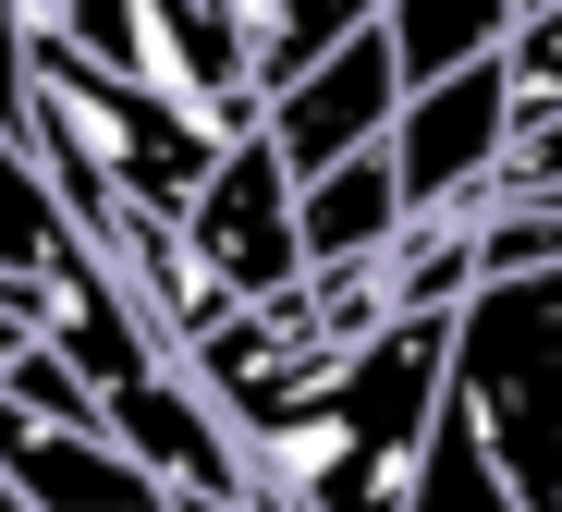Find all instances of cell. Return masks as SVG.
<instances>
[{"mask_svg":"<svg viewBox=\"0 0 562 512\" xmlns=\"http://www.w3.org/2000/svg\"><path fill=\"white\" fill-rule=\"evenodd\" d=\"M257 111H209V98H171L123 61H99L86 37L37 25V98H25V135L49 159V183L86 208V232L111 244V220H196L209 171L233 159Z\"/></svg>","mask_w":562,"mask_h":512,"instance_id":"6da1fadb","label":"cell"},{"mask_svg":"<svg viewBox=\"0 0 562 512\" xmlns=\"http://www.w3.org/2000/svg\"><path fill=\"white\" fill-rule=\"evenodd\" d=\"M452 342H464V305H404L380 342H355V366L306 416L257 440L269 512H416V476H428L440 416L464 390Z\"/></svg>","mask_w":562,"mask_h":512,"instance_id":"7a4b0ae2","label":"cell"},{"mask_svg":"<svg viewBox=\"0 0 562 512\" xmlns=\"http://www.w3.org/2000/svg\"><path fill=\"white\" fill-rule=\"evenodd\" d=\"M452 378L477 402L490 452L514 464V488L538 512H562V257L550 269H490L464 293Z\"/></svg>","mask_w":562,"mask_h":512,"instance_id":"3957f363","label":"cell"},{"mask_svg":"<svg viewBox=\"0 0 562 512\" xmlns=\"http://www.w3.org/2000/svg\"><path fill=\"white\" fill-rule=\"evenodd\" d=\"M183 244H196V269H209L221 293H245V305L318 281V244H306V171L281 159L269 111H257V123L233 135V159L209 171V195H196V220H183Z\"/></svg>","mask_w":562,"mask_h":512,"instance_id":"277c9868","label":"cell"},{"mask_svg":"<svg viewBox=\"0 0 562 512\" xmlns=\"http://www.w3.org/2000/svg\"><path fill=\"white\" fill-rule=\"evenodd\" d=\"M37 25L86 37L99 61L171 86V98H209V111H269L257 98V37L233 0H37Z\"/></svg>","mask_w":562,"mask_h":512,"instance_id":"5b68a950","label":"cell"},{"mask_svg":"<svg viewBox=\"0 0 562 512\" xmlns=\"http://www.w3.org/2000/svg\"><path fill=\"white\" fill-rule=\"evenodd\" d=\"M183 366H196V390L221 402V416L245 428V452H257L269 428H294L306 402L355 366V342L318 330V305H306V293H269V305H221V318L183 342Z\"/></svg>","mask_w":562,"mask_h":512,"instance_id":"8992f818","label":"cell"},{"mask_svg":"<svg viewBox=\"0 0 562 512\" xmlns=\"http://www.w3.org/2000/svg\"><path fill=\"white\" fill-rule=\"evenodd\" d=\"M526 135V86H514V49L490 61H464L440 86L404 98V123H392V159H404V195H416V220L440 208H490L502 195V159Z\"/></svg>","mask_w":562,"mask_h":512,"instance_id":"52a82bcc","label":"cell"},{"mask_svg":"<svg viewBox=\"0 0 562 512\" xmlns=\"http://www.w3.org/2000/svg\"><path fill=\"white\" fill-rule=\"evenodd\" d=\"M404 98H416V73H404L392 13H380V25H355L330 61H306L294 86H269V135H281L294 171H330V159H355V147H380V135L404 123Z\"/></svg>","mask_w":562,"mask_h":512,"instance_id":"ba28073f","label":"cell"},{"mask_svg":"<svg viewBox=\"0 0 562 512\" xmlns=\"http://www.w3.org/2000/svg\"><path fill=\"white\" fill-rule=\"evenodd\" d=\"M404 220H416V195H404L392 135H380V147H355V159H330V171H306V244H318V269L392 257V244H404Z\"/></svg>","mask_w":562,"mask_h":512,"instance_id":"9c48e42d","label":"cell"},{"mask_svg":"<svg viewBox=\"0 0 562 512\" xmlns=\"http://www.w3.org/2000/svg\"><path fill=\"white\" fill-rule=\"evenodd\" d=\"M526 13H538V0H392V49H404L416 86H440V73H464V61L514 49Z\"/></svg>","mask_w":562,"mask_h":512,"instance_id":"30bf717a","label":"cell"},{"mask_svg":"<svg viewBox=\"0 0 562 512\" xmlns=\"http://www.w3.org/2000/svg\"><path fill=\"white\" fill-rule=\"evenodd\" d=\"M416 512H538V500L514 488V464L490 452V428H477V402H464V390H452L440 452H428V476H416Z\"/></svg>","mask_w":562,"mask_h":512,"instance_id":"8fae6325","label":"cell"},{"mask_svg":"<svg viewBox=\"0 0 562 512\" xmlns=\"http://www.w3.org/2000/svg\"><path fill=\"white\" fill-rule=\"evenodd\" d=\"M392 0H269V25H257V98L269 86H294L306 61H330L355 25H380Z\"/></svg>","mask_w":562,"mask_h":512,"instance_id":"7c38bea8","label":"cell"},{"mask_svg":"<svg viewBox=\"0 0 562 512\" xmlns=\"http://www.w3.org/2000/svg\"><path fill=\"white\" fill-rule=\"evenodd\" d=\"M514 86H526V123L562 111V0H538V13L514 25Z\"/></svg>","mask_w":562,"mask_h":512,"instance_id":"4fadbf2b","label":"cell"},{"mask_svg":"<svg viewBox=\"0 0 562 512\" xmlns=\"http://www.w3.org/2000/svg\"><path fill=\"white\" fill-rule=\"evenodd\" d=\"M37 98V0H0V123H25Z\"/></svg>","mask_w":562,"mask_h":512,"instance_id":"5bb4252c","label":"cell"}]
</instances>
